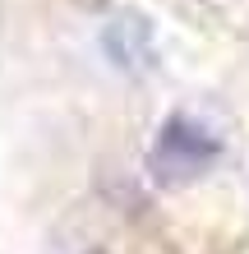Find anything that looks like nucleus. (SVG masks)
<instances>
[{
  "instance_id": "obj_1",
  "label": "nucleus",
  "mask_w": 249,
  "mask_h": 254,
  "mask_svg": "<svg viewBox=\"0 0 249 254\" xmlns=\"http://www.w3.org/2000/svg\"><path fill=\"white\" fill-rule=\"evenodd\" d=\"M217 153H222L217 134H208L199 121H189V116H171V121L157 129V139H152L148 171H152L157 185L180 190V185H194L199 176H208Z\"/></svg>"
}]
</instances>
